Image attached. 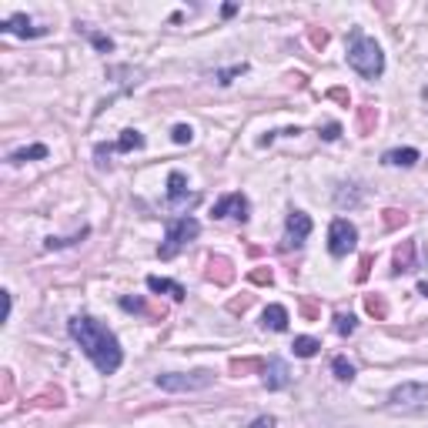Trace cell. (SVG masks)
<instances>
[{
    "label": "cell",
    "instance_id": "28",
    "mask_svg": "<svg viewBox=\"0 0 428 428\" xmlns=\"http://www.w3.org/2000/svg\"><path fill=\"white\" fill-rule=\"evenodd\" d=\"M355 328H358V322H355V315H335V331L338 335H355Z\"/></svg>",
    "mask_w": 428,
    "mask_h": 428
},
{
    "label": "cell",
    "instance_id": "8",
    "mask_svg": "<svg viewBox=\"0 0 428 428\" xmlns=\"http://www.w3.org/2000/svg\"><path fill=\"white\" fill-rule=\"evenodd\" d=\"M248 198L241 194V191H231V194H224L221 201H214L211 207V218H235V221H248Z\"/></svg>",
    "mask_w": 428,
    "mask_h": 428
},
{
    "label": "cell",
    "instance_id": "36",
    "mask_svg": "<svg viewBox=\"0 0 428 428\" xmlns=\"http://www.w3.org/2000/svg\"><path fill=\"white\" fill-rule=\"evenodd\" d=\"M244 70H248V64H235V68L221 70V74H218V84H231V77H241Z\"/></svg>",
    "mask_w": 428,
    "mask_h": 428
},
{
    "label": "cell",
    "instance_id": "18",
    "mask_svg": "<svg viewBox=\"0 0 428 428\" xmlns=\"http://www.w3.org/2000/svg\"><path fill=\"white\" fill-rule=\"evenodd\" d=\"M141 148H144V134H141V131H134V127L120 131L118 144H114V151H120V154H127V151H141Z\"/></svg>",
    "mask_w": 428,
    "mask_h": 428
},
{
    "label": "cell",
    "instance_id": "7",
    "mask_svg": "<svg viewBox=\"0 0 428 428\" xmlns=\"http://www.w3.org/2000/svg\"><path fill=\"white\" fill-rule=\"evenodd\" d=\"M388 402H392L395 409H422V405H428V385H422V381H405V385L395 388Z\"/></svg>",
    "mask_w": 428,
    "mask_h": 428
},
{
    "label": "cell",
    "instance_id": "3",
    "mask_svg": "<svg viewBox=\"0 0 428 428\" xmlns=\"http://www.w3.org/2000/svg\"><path fill=\"white\" fill-rule=\"evenodd\" d=\"M201 235V224L194 221V218H174V221H168V228H164V244L157 248V255H161V261H171V257L181 255V248L188 244V241H194Z\"/></svg>",
    "mask_w": 428,
    "mask_h": 428
},
{
    "label": "cell",
    "instance_id": "32",
    "mask_svg": "<svg viewBox=\"0 0 428 428\" xmlns=\"http://www.w3.org/2000/svg\"><path fill=\"white\" fill-rule=\"evenodd\" d=\"M171 137H174V144H191V141H194V131H191L188 124H177L171 131Z\"/></svg>",
    "mask_w": 428,
    "mask_h": 428
},
{
    "label": "cell",
    "instance_id": "33",
    "mask_svg": "<svg viewBox=\"0 0 428 428\" xmlns=\"http://www.w3.org/2000/svg\"><path fill=\"white\" fill-rule=\"evenodd\" d=\"M372 264H375V255H361V261H358V274H355V281H368V274H372Z\"/></svg>",
    "mask_w": 428,
    "mask_h": 428
},
{
    "label": "cell",
    "instance_id": "15",
    "mask_svg": "<svg viewBox=\"0 0 428 428\" xmlns=\"http://www.w3.org/2000/svg\"><path fill=\"white\" fill-rule=\"evenodd\" d=\"M418 151H415V148H395V151H385V157H381V161H385V164H392V168H415V164H418Z\"/></svg>",
    "mask_w": 428,
    "mask_h": 428
},
{
    "label": "cell",
    "instance_id": "20",
    "mask_svg": "<svg viewBox=\"0 0 428 428\" xmlns=\"http://www.w3.org/2000/svg\"><path fill=\"white\" fill-rule=\"evenodd\" d=\"M365 311L375 318V322H385L388 318V301H385V294H365Z\"/></svg>",
    "mask_w": 428,
    "mask_h": 428
},
{
    "label": "cell",
    "instance_id": "34",
    "mask_svg": "<svg viewBox=\"0 0 428 428\" xmlns=\"http://www.w3.org/2000/svg\"><path fill=\"white\" fill-rule=\"evenodd\" d=\"M0 381H3V385H0V402H10V395H14V375H10V372H3Z\"/></svg>",
    "mask_w": 428,
    "mask_h": 428
},
{
    "label": "cell",
    "instance_id": "25",
    "mask_svg": "<svg viewBox=\"0 0 428 428\" xmlns=\"http://www.w3.org/2000/svg\"><path fill=\"white\" fill-rule=\"evenodd\" d=\"M40 157H47V148L44 144H34V148H20L10 154V164H24V161H40Z\"/></svg>",
    "mask_w": 428,
    "mask_h": 428
},
{
    "label": "cell",
    "instance_id": "10",
    "mask_svg": "<svg viewBox=\"0 0 428 428\" xmlns=\"http://www.w3.org/2000/svg\"><path fill=\"white\" fill-rule=\"evenodd\" d=\"M264 385H268V392L288 388L292 385V368L281 358H268V365H264Z\"/></svg>",
    "mask_w": 428,
    "mask_h": 428
},
{
    "label": "cell",
    "instance_id": "41",
    "mask_svg": "<svg viewBox=\"0 0 428 428\" xmlns=\"http://www.w3.org/2000/svg\"><path fill=\"white\" fill-rule=\"evenodd\" d=\"M251 428H274V418H271V415H261V418H255V422H251Z\"/></svg>",
    "mask_w": 428,
    "mask_h": 428
},
{
    "label": "cell",
    "instance_id": "5",
    "mask_svg": "<svg viewBox=\"0 0 428 428\" xmlns=\"http://www.w3.org/2000/svg\"><path fill=\"white\" fill-rule=\"evenodd\" d=\"M355 244H358V228L348 218H335L328 228V251L335 257H344L348 251H355Z\"/></svg>",
    "mask_w": 428,
    "mask_h": 428
},
{
    "label": "cell",
    "instance_id": "12",
    "mask_svg": "<svg viewBox=\"0 0 428 428\" xmlns=\"http://www.w3.org/2000/svg\"><path fill=\"white\" fill-rule=\"evenodd\" d=\"M415 271V241H402L392 255V274Z\"/></svg>",
    "mask_w": 428,
    "mask_h": 428
},
{
    "label": "cell",
    "instance_id": "43",
    "mask_svg": "<svg viewBox=\"0 0 428 428\" xmlns=\"http://www.w3.org/2000/svg\"><path fill=\"white\" fill-rule=\"evenodd\" d=\"M418 294H425V298H428V281H422V285H418Z\"/></svg>",
    "mask_w": 428,
    "mask_h": 428
},
{
    "label": "cell",
    "instance_id": "42",
    "mask_svg": "<svg viewBox=\"0 0 428 428\" xmlns=\"http://www.w3.org/2000/svg\"><path fill=\"white\" fill-rule=\"evenodd\" d=\"M221 14H224V17H235V14H238V3H224Z\"/></svg>",
    "mask_w": 428,
    "mask_h": 428
},
{
    "label": "cell",
    "instance_id": "11",
    "mask_svg": "<svg viewBox=\"0 0 428 428\" xmlns=\"http://www.w3.org/2000/svg\"><path fill=\"white\" fill-rule=\"evenodd\" d=\"M0 31H3V34H14V37H40L44 34V27H34V20L27 17V14L7 17L3 24H0Z\"/></svg>",
    "mask_w": 428,
    "mask_h": 428
},
{
    "label": "cell",
    "instance_id": "22",
    "mask_svg": "<svg viewBox=\"0 0 428 428\" xmlns=\"http://www.w3.org/2000/svg\"><path fill=\"white\" fill-rule=\"evenodd\" d=\"M292 348H294L298 358H315V355L322 351V342H318V338H308V335H298Z\"/></svg>",
    "mask_w": 428,
    "mask_h": 428
},
{
    "label": "cell",
    "instance_id": "26",
    "mask_svg": "<svg viewBox=\"0 0 428 428\" xmlns=\"http://www.w3.org/2000/svg\"><path fill=\"white\" fill-rule=\"evenodd\" d=\"M331 372H335V378H338V381H351V378H355V365L338 355V358L331 361Z\"/></svg>",
    "mask_w": 428,
    "mask_h": 428
},
{
    "label": "cell",
    "instance_id": "23",
    "mask_svg": "<svg viewBox=\"0 0 428 428\" xmlns=\"http://www.w3.org/2000/svg\"><path fill=\"white\" fill-rule=\"evenodd\" d=\"M64 405V392L61 388H47L44 395H37L31 402V409H61Z\"/></svg>",
    "mask_w": 428,
    "mask_h": 428
},
{
    "label": "cell",
    "instance_id": "2",
    "mask_svg": "<svg viewBox=\"0 0 428 428\" xmlns=\"http://www.w3.org/2000/svg\"><path fill=\"white\" fill-rule=\"evenodd\" d=\"M348 64L358 70L361 77H368V81H375V77H381V70H385V54H381V47H378L372 37L365 34H351V44H348Z\"/></svg>",
    "mask_w": 428,
    "mask_h": 428
},
{
    "label": "cell",
    "instance_id": "19",
    "mask_svg": "<svg viewBox=\"0 0 428 428\" xmlns=\"http://www.w3.org/2000/svg\"><path fill=\"white\" fill-rule=\"evenodd\" d=\"M264 365H268V361L264 358H231V365H228V368H231V375H251V372H261V375H264Z\"/></svg>",
    "mask_w": 428,
    "mask_h": 428
},
{
    "label": "cell",
    "instance_id": "27",
    "mask_svg": "<svg viewBox=\"0 0 428 428\" xmlns=\"http://www.w3.org/2000/svg\"><path fill=\"white\" fill-rule=\"evenodd\" d=\"M298 308H301V318H305V322H318V318H322V305H318L315 298H301Z\"/></svg>",
    "mask_w": 428,
    "mask_h": 428
},
{
    "label": "cell",
    "instance_id": "21",
    "mask_svg": "<svg viewBox=\"0 0 428 428\" xmlns=\"http://www.w3.org/2000/svg\"><path fill=\"white\" fill-rule=\"evenodd\" d=\"M335 205H338V207H358L361 205L358 184H342V188L335 191Z\"/></svg>",
    "mask_w": 428,
    "mask_h": 428
},
{
    "label": "cell",
    "instance_id": "1",
    "mask_svg": "<svg viewBox=\"0 0 428 428\" xmlns=\"http://www.w3.org/2000/svg\"><path fill=\"white\" fill-rule=\"evenodd\" d=\"M68 331L70 338L81 344L87 358L94 361V368L101 375H114L124 361V351H120V342L114 338V331H107L101 322H94L90 315H77L68 322Z\"/></svg>",
    "mask_w": 428,
    "mask_h": 428
},
{
    "label": "cell",
    "instance_id": "29",
    "mask_svg": "<svg viewBox=\"0 0 428 428\" xmlns=\"http://www.w3.org/2000/svg\"><path fill=\"white\" fill-rule=\"evenodd\" d=\"M84 34L90 37V44H94V47H97L101 54H111V51H114V40H111V37L97 34V31H84Z\"/></svg>",
    "mask_w": 428,
    "mask_h": 428
},
{
    "label": "cell",
    "instance_id": "40",
    "mask_svg": "<svg viewBox=\"0 0 428 428\" xmlns=\"http://www.w3.org/2000/svg\"><path fill=\"white\" fill-rule=\"evenodd\" d=\"M338 134H342V124H335V120L322 127V137H325V141H335V137H338Z\"/></svg>",
    "mask_w": 428,
    "mask_h": 428
},
{
    "label": "cell",
    "instance_id": "30",
    "mask_svg": "<svg viewBox=\"0 0 428 428\" xmlns=\"http://www.w3.org/2000/svg\"><path fill=\"white\" fill-rule=\"evenodd\" d=\"M81 238H87V228H81V231H77V235H74V238H47L44 241V248H68V244H74V241H81Z\"/></svg>",
    "mask_w": 428,
    "mask_h": 428
},
{
    "label": "cell",
    "instance_id": "16",
    "mask_svg": "<svg viewBox=\"0 0 428 428\" xmlns=\"http://www.w3.org/2000/svg\"><path fill=\"white\" fill-rule=\"evenodd\" d=\"M184 198H188V177L181 171H171L168 174V201H171V205H181Z\"/></svg>",
    "mask_w": 428,
    "mask_h": 428
},
{
    "label": "cell",
    "instance_id": "9",
    "mask_svg": "<svg viewBox=\"0 0 428 428\" xmlns=\"http://www.w3.org/2000/svg\"><path fill=\"white\" fill-rule=\"evenodd\" d=\"M205 278L211 281V285H218V288H228V285L235 281V264H231L224 255H211L207 257Z\"/></svg>",
    "mask_w": 428,
    "mask_h": 428
},
{
    "label": "cell",
    "instance_id": "31",
    "mask_svg": "<svg viewBox=\"0 0 428 428\" xmlns=\"http://www.w3.org/2000/svg\"><path fill=\"white\" fill-rule=\"evenodd\" d=\"M120 308L134 311V315H148V301L144 298H120Z\"/></svg>",
    "mask_w": 428,
    "mask_h": 428
},
{
    "label": "cell",
    "instance_id": "39",
    "mask_svg": "<svg viewBox=\"0 0 428 428\" xmlns=\"http://www.w3.org/2000/svg\"><path fill=\"white\" fill-rule=\"evenodd\" d=\"M328 97H331V101H338V104H344V107H348V101H351L344 87H331V90H328Z\"/></svg>",
    "mask_w": 428,
    "mask_h": 428
},
{
    "label": "cell",
    "instance_id": "4",
    "mask_svg": "<svg viewBox=\"0 0 428 428\" xmlns=\"http://www.w3.org/2000/svg\"><path fill=\"white\" fill-rule=\"evenodd\" d=\"M154 381H157V388H164V392H205V388H211V381H214V372H207V368H198L191 375L168 372V375H157Z\"/></svg>",
    "mask_w": 428,
    "mask_h": 428
},
{
    "label": "cell",
    "instance_id": "35",
    "mask_svg": "<svg viewBox=\"0 0 428 428\" xmlns=\"http://www.w3.org/2000/svg\"><path fill=\"white\" fill-rule=\"evenodd\" d=\"M308 40H311V47H325L328 44V31H322V27H308Z\"/></svg>",
    "mask_w": 428,
    "mask_h": 428
},
{
    "label": "cell",
    "instance_id": "13",
    "mask_svg": "<svg viewBox=\"0 0 428 428\" xmlns=\"http://www.w3.org/2000/svg\"><path fill=\"white\" fill-rule=\"evenodd\" d=\"M148 288L154 294H171L174 301H184V285H177V281H171V278H157V274H151L148 278Z\"/></svg>",
    "mask_w": 428,
    "mask_h": 428
},
{
    "label": "cell",
    "instance_id": "38",
    "mask_svg": "<svg viewBox=\"0 0 428 428\" xmlns=\"http://www.w3.org/2000/svg\"><path fill=\"white\" fill-rule=\"evenodd\" d=\"M248 305H251V294H244V298H231V301H228V311H231V315H241V311H248Z\"/></svg>",
    "mask_w": 428,
    "mask_h": 428
},
{
    "label": "cell",
    "instance_id": "14",
    "mask_svg": "<svg viewBox=\"0 0 428 428\" xmlns=\"http://www.w3.org/2000/svg\"><path fill=\"white\" fill-rule=\"evenodd\" d=\"M261 325L268 331H288V308L285 305H268L261 315Z\"/></svg>",
    "mask_w": 428,
    "mask_h": 428
},
{
    "label": "cell",
    "instance_id": "6",
    "mask_svg": "<svg viewBox=\"0 0 428 428\" xmlns=\"http://www.w3.org/2000/svg\"><path fill=\"white\" fill-rule=\"evenodd\" d=\"M311 235V218L305 211H292L288 214V221H285V241H281V248L285 251H292V248H301Z\"/></svg>",
    "mask_w": 428,
    "mask_h": 428
},
{
    "label": "cell",
    "instance_id": "24",
    "mask_svg": "<svg viewBox=\"0 0 428 428\" xmlns=\"http://www.w3.org/2000/svg\"><path fill=\"white\" fill-rule=\"evenodd\" d=\"M381 224H385V231H398V228L409 224V214L398 211V207H385V211H381Z\"/></svg>",
    "mask_w": 428,
    "mask_h": 428
},
{
    "label": "cell",
    "instance_id": "37",
    "mask_svg": "<svg viewBox=\"0 0 428 428\" xmlns=\"http://www.w3.org/2000/svg\"><path fill=\"white\" fill-rule=\"evenodd\" d=\"M248 278H251V281H255V285H271V281H274L271 268H255V271L248 274Z\"/></svg>",
    "mask_w": 428,
    "mask_h": 428
},
{
    "label": "cell",
    "instance_id": "17",
    "mask_svg": "<svg viewBox=\"0 0 428 428\" xmlns=\"http://www.w3.org/2000/svg\"><path fill=\"white\" fill-rule=\"evenodd\" d=\"M375 124H378V107H372V104H361V107H358V120H355L358 134L361 137L375 134Z\"/></svg>",
    "mask_w": 428,
    "mask_h": 428
}]
</instances>
